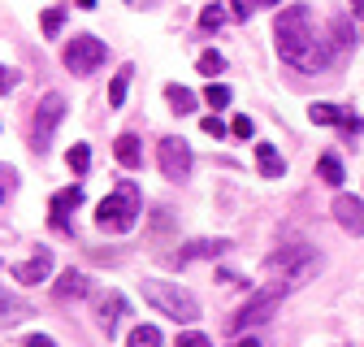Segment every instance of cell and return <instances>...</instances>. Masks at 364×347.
<instances>
[{"instance_id": "cell-1", "label": "cell", "mask_w": 364, "mask_h": 347, "mask_svg": "<svg viewBox=\"0 0 364 347\" xmlns=\"http://www.w3.org/2000/svg\"><path fill=\"white\" fill-rule=\"evenodd\" d=\"M273 35H278V57H282L287 65H295V70H326V65H330V53L321 48L326 39H316L308 5L282 9L278 22H273Z\"/></svg>"}, {"instance_id": "cell-2", "label": "cell", "mask_w": 364, "mask_h": 347, "mask_svg": "<svg viewBox=\"0 0 364 347\" xmlns=\"http://www.w3.org/2000/svg\"><path fill=\"white\" fill-rule=\"evenodd\" d=\"M139 208H144L139 187L122 178V183L100 200V208H96V226L109 230V235H126V230L134 226V217H139Z\"/></svg>"}, {"instance_id": "cell-3", "label": "cell", "mask_w": 364, "mask_h": 347, "mask_svg": "<svg viewBox=\"0 0 364 347\" xmlns=\"http://www.w3.org/2000/svg\"><path fill=\"white\" fill-rule=\"evenodd\" d=\"M139 291H144V299L152 304V309H161V313H165V317H173V321H196V317H200V299H196L191 291L173 287V282L144 278V282H139Z\"/></svg>"}, {"instance_id": "cell-4", "label": "cell", "mask_w": 364, "mask_h": 347, "mask_svg": "<svg viewBox=\"0 0 364 347\" xmlns=\"http://www.w3.org/2000/svg\"><path fill=\"white\" fill-rule=\"evenodd\" d=\"M264 265L278 274L287 287H299V282H308L316 269H321V252L316 247H308V243H287V247H278Z\"/></svg>"}, {"instance_id": "cell-5", "label": "cell", "mask_w": 364, "mask_h": 347, "mask_svg": "<svg viewBox=\"0 0 364 347\" xmlns=\"http://www.w3.org/2000/svg\"><path fill=\"white\" fill-rule=\"evenodd\" d=\"M287 291H291L287 282H273V287H260V291H256V295H252V299L243 304V309H239V313L230 317V330H235V334H243V330H256V326H264V321H269L273 313L282 309V299H287Z\"/></svg>"}, {"instance_id": "cell-6", "label": "cell", "mask_w": 364, "mask_h": 347, "mask_svg": "<svg viewBox=\"0 0 364 347\" xmlns=\"http://www.w3.org/2000/svg\"><path fill=\"white\" fill-rule=\"evenodd\" d=\"M61 61H65V70H70V74L87 78V74H96V70L109 61V48H105V43H100L96 35H78L74 43H65Z\"/></svg>"}, {"instance_id": "cell-7", "label": "cell", "mask_w": 364, "mask_h": 347, "mask_svg": "<svg viewBox=\"0 0 364 347\" xmlns=\"http://www.w3.org/2000/svg\"><path fill=\"white\" fill-rule=\"evenodd\" d=\"M61 117H65V96L61 92H48V96L39 100V109H35V130H31V148L35 152H48Z\"/></svg>"}, {"instance_id": "cell-8", "label": "cell", "mask_w": 364, "mask_h": 347, "mask_svg": "<svg viewBox=\"0 0 364 347\" xmlns=\"http://www.w3.org/2000/svg\"><path fill=\"white\" fill-rule=\"evenodd\" d=\"M156 156H161V174H165L169 183H182L191 174V148H187V139L165 135L161 148H156Z\"/></svg>"}, {"instance_id": "cell-9", "label": "cell", "mask_w": 364, "mask_h": 347, "mask_svg": "<svg viewBox=\"0 0 364 347\" xmlns=\"http://www.w3.org/2000/svg\"><path fill=\"white\" fill-rule=\"evenodd\" d=\"M9 274H14V282H18V287H39V282H48V278H53V252H48V247H39L31 260L14 265Z\"/></svg>"}, {"instance_id": "cell-10", "label": "cell", "mask_w": 364, "mask_h": 347, "mask_svg": "<svg viewBox=\"0 0 364 347\" xmlns=\"http://www.w3.org/2000/svg\"><path fill=\"white\" fill-rule=\"evenodd\" d=\"M82 204V187L74 183V187H61L57 196H53V213H48V222H53V230H61V235H70V213Z\"/></svg>"}, {"instance_id": "cell-11", "label": "cell", "mask_w": 364, "mask_h": 347, "mask_svg": "<svg viewBox=\"0 0 364 347\" xmlns=\"http://www.w3.org/2000/svg\"><path fill=\"white\" fill-rule=\"evenodd\" d=\"M230 239H191L187 247L173 252V265H191V260H208V256H225Z\"/></svg>"}, {"instance_id": "cell-12", "label": "cell", "mask_w": 364, "mask_h": 347, "mask_svg": "<svg viewBox=\"0 0 364 347\" xmlns=\"http://www.w3.org/2000/svg\"><path fill=\"white\" fill-rule=\"evenodd\" d=\"M334 222L351 235H364V200L360 196H334Z\"/></svg>"}, {"instance_id": "cell-13", "label": "cell", "mask_w": 364, "mask_h": 347, "mask_svg": "<svg viewBox=\"0 0 364 347\" xmlns=\"http://www.w3.org/2000/svg\"><path fill=\"white\" fill-rule=\"evenodd\" d=\"M126 304H130V299H126L122 291H109V295H100V304H96V321H100V326H105L109 334H113L117 317L126 313Z\"/></svg>"}, {"instance_id": "cell-14", "label": "cell", "mask_w": 364, "mask_h": 347, "mask_svg": "<svg viewBox=\"0 0 364 347\" xmlns=\"http://www.w3.org/2000/svg\"><path fill=\"white\" fill-rule=\"evenodd\" d=\"M82 295H87V274L78 269H65L53 287V299H82Z\"/></svg>"}, {"instance_id": "cell-15", "label": "cell", "mask_w": 364, "mask_h": 347, "mask_svg": "<svg viewBox=\"0 0 364 347\" xmlns=\"http://www.w3.org/2000/svg\"><path fill=\"white\" fill-rule=\"evenodd\" d=\"M113 152H117V161H122L126 169H134V165H144V148H139V135H134V130H126V135H117Z\"/></svg>"}, {"instance_id": "cell-16", "label": "cell", "mask_w": 364, "mask_h": 347, "mask_svg": "<svg viewBox=\"0 0 364 347\" xmlns=\"http://www.w3.org/2000/svg\"><path fill=\"white\" fill-rule=\"evenodd\" d=\"M256 165H260L264 178H282V174H287V161L278 156V148H273V144H260L256 148Z\"/></svg>"}, {"instance_id": "cell-17", "label": "cell", "mask_w": 364, "mask_h": 347, "mask_svg": "<svg viewBox=\"0 0 364 347\" xmlns=\"http://www.w3.org/2000/svg\"><path fill=\"white\" fill-rule=\"evenodd\" d=\"M316 174H321L326 187H343V178H347V169H343L338 152H321V161H316Z\"/></svg>"}, {"instance_id": "cell-18", "label": "cell", "mask_w": 364, "mask_h": 347, "mask_svg": "<svg viewBox=\"0 0 364 347\" xmlns=\"http://www.w3.org/2000/svg\"><path fill=\"white\" fill-rule=\"evenodd\" d=\"M165 100H169L173 113H196V92H191V87H182V82L165 87Z\"/></svg>"}, {"instance_id": "cell-19", "label": "cell", "mask_w": 364, "mask_h": 347, "mask_svg": "<svg viewBox=\"0 0 364 347\" xmlns=\"http://www.w3.org/2000/svg\"><path fill=\"white\" fill-rule=\"evenodd\" d=\"M161 343H165L161 326H148V321H139V326L126 334V347H161Z\"/></svg>"}, {"instance_id": "cell-20", "label": "cell", "mask_w": 364, "mask_h": 347, "mask_svg": "<svg viewBox=\"0 0 364 347\" xmlns=\"http://www.w3.org/2000/svg\"><path fill=\"white\" fill-rule=\"evenodd\" d=\"M130 78H134V65H122V70L113 74V82H109V109H122V105H126V87H130Z\"/></svg>"}, {"instance_id": "cell-21", "label": "cell", "mask_w": 364, "mask_h": 347, "mask_svg": "<svg viewBox=\"0 0 364 347\" xmlns=\"http://www.w3.org/2000/svg\"><path fill=\"white\" fill-rule=\"evenodd\" d=\"M204 100H208V109H213V113H221L225 105L235 100V92H230L225 82H208V87H204Z\"/></svg>"}, {"instance_id": "cell-22", "label": "cell", "mask_w": 364, "mask_h": 347, "mask_svg": "<svg viewBox=\"0 0 364 347\" xmlns=\"http://www.w3.org/2000/svg\"><path fill=\"white\" fill-rule=\"evenodd\" d=\"M308 117L316 126H343V109H334V105H308Z\"/></svg>"}, {"instance_id": "cell-23", "label": "cell", "mask_w": 364, "mask_h": 347, "mask_svg": "<svg viewBox=\"0 0 364 347\" xmlns=\"http://www.w3.org/2000/svg\"><path fill=\"white\" fill-rule=\"evenodd\" d=\"M65 165H70L74 174H87V169H91V144H74V148L65 152Z\"/></svg>"}, {"instance_id": "cell-24", "label": "cell", "mask_w": 364, "mask_h": 347, "mask_svg": "<svg viewBox=\"0 0 364 347\" xmlns=\"http://www.w3.org/2000/svg\"><path fill=\"white\" fill-rule=\"evenodd\" d=\"M39 26H43V35H48V39H57V35H61V26H65V9H43Z\"/></svg>"}, {"instance_id": "cell-25", "label": "cell", "mask_w": 364, "mask_h": 347, "mask_svg": "<svg viewBox=\"0 0 364 347\" xmlns=\"http://www.w3.org/2000/svg\"><path fill=\"white\" fill-rule=\"evenodd\" d=\"M196 65H200V74H204V78H217V74L225 70V57L208 48V53H200V61H196Z\"/></svg>"}, {"instance_id": "cell-26", "label": "cell", "mask_w": 364, "mask_h": 347, "mask_svg": "<svg viewBox=\"0 0 364 347\" xmlns=\"http://www.w3.org/2000/svg\"><path fill=\"white\" fill-rule=\"evenodd\" d=\"M200 126H204V135H208V139H225V135H230V122H221L217 113H208Z\"/></svg>"}, {"instance_id": "cell-27", "label": "cell", "mask_w": 364, "mask_h": 347, "mask_svg": "<svg viewBox=\"0 0 364 347\" xmlns=\"http://www.w3.org/2000/svg\"><path fill=\"white\" fill-rule=\"evenodd\" d=\"M178 347H213V334H204V330H187V334H178Z\"/></svg>"}, {"instance_id": "cell-28", "label": "cell", "mask_w": 364, "mask_h": 347, "mask_svg": "<svg viewBox=\"0 0 364 347\" xmlns=\"http://www.w3.org/2000/svg\"><path fill=\"white\" fill-rule=\"evenodd\" d=\"M230 135H239V139H252V135H256V122H252L247 113H239V117L230 122Z\"/></svg>"}, {"instance_id": "cell-29", "label": "cell", "mask_w": 364, "mask_h": 347, "mask_svg": "<svg viewBox=\"0 0 364 347\" xmlns=\"http://www.w3.org/2000/svg\"><path fill=\"white\" fill-rule=\"evenodd\" d=\"M221 22H225V9H221V5H208V9L200 14V26H204V31H217Z\"/></svg>"}, {"instance_id": "cell-30", "label": "cell", "mask_w": 364, "mask_h": 347, "mask_svg": "<svg viewBox=\"0 0 364 347\" xmlns=\"http://www.w3.org/2000/svg\"><path fill=\"white\" fill-rule=\"evenodd\" d=\"M18 78H22V74H18L14 65H0V96H9L14 87H18Z\"/></svg>"}, {"instance_id": "cell-31", "label": "cell", "mask_w": 364, "mask_h": 347, "mask_svg": "<svg viewBox=\"0 0 364 347\" xmlns=\"http://www.w3.org/2000/svg\"><path fill=\"white\" fill-rule=\"evenodd\" d=\"M343 135H360V130H364V117H355V113H343Z\"/></svg>"}, {"instance_id": "cell-32", "label": "cell", "mask_w": 364, "mask_h": 347, "mask_svg": "<svg viewBox=\"0 0 364 347\" xmlns=\"http://www.w3.org/2000/svg\"><path fill=\"white\" fill-rule=\"evenodd\" d=\"M230 14H235L239 22H247V18H252V0H230Z\"/></svg>"}, {"instance_id": "cell-33", "label": "cell", "mask_w": 364, "mask_h": 347, "mask_svg": "<svg viewBox=\"0 0 364 347\" xmlns=\"http://www.w3.org/2000/svg\"><path fill=\"white\" fill-rule=\"evenodd\" d=\"M18 313H22V309H14V304H9V295H5V291H0V317H5V321H14Z\"/></svg>"}, {"instance_id": "cell-34", "label": "cell", "mask_w": 364, "mask_h": 347, "mask_svg": "<svg viewBox=\"0 0 364 347\" xmlns=\"http://www.w3.org/2000/svg\"><path fill=\"white\" fill-rule=\"evenodd\" d=\"M26 347H57L48 334H26Z\"/></svg>"}, {"instance_id": "cell-35", "label": "cell", "mask_w": 364, "mask_h": 347, "mask_svg": "<svg viewBox=\"0 0 364 347\" xmlns=\"http://www.w3.org/2000/svg\"><path fill=\"white\" fill-rule=\"evenodd\" d=\"M230 347H260V338H239V343H230Z\"/></svg>"}, {"instance_id": "cell-36", "label": "cell", "mask_w": 364, "mask_h": 347, "mask_svg": "<svg viewBox=\"0 0 364 347\" xmlns=\"http://www.w3.org/2000/svg\"><path fill=\"white\" fill-rule=\"evenodd\" d=\"M351 14H360V18H364V0H351Z\"/></svg>"}, {"instance_id": "cell-37", "label": "cell", "mask_w": 364, "mask_h": 347, "mask_svg": "<svg viewBox=\"0 0 364 347\" xmlns=\"http://www.w3.org/2000/svg\"><path fill=\"white\" fill-rule=\"evenodd\" d=\"M78 5H82V9H96V0H78Z\"/></svg>"}, {"instance_id": "cell-38", "label": "cell", "mask_w": 364, "mask_h": 347, "mask_svg": "<svg viewBox=\"0 0 364 347\" xmlns=\"http://www.w3.org/2000/svg\"><path fill=\"white\" fill-rule=\"evenodd\" d=\"M260 5H278V0H260Z\"/></svg>"}, {"instance_id": "cell-39", "label": "cell", "mask_w": 364, "mask_h": 347, "mask_svg": "<svg viewBox=\"0 0 364 347\" xmlns=\"http://www.w3.org/2000/svg\"><path fill=\"white\" fill-rule=\"evenodd\" d=\"M0 200H5V187H0Z\"/></svg>"}]
</instances>
